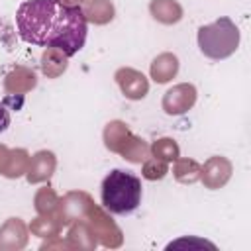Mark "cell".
<instances>
[{
    "label": "cell",
    "mask_w": 251,
    "mask_h": 251,
    "mask_svg": "<svg viewBox=\"0 0 251 251\" xmlns=\"http://www.w3.org/2000/svg\"><path fill=\"white\" fill-rule=\"evenodd\" d=\"M92 204H94V200H92V196L88 192H84V190H71V192H67L61 198L57 218L61 220L63 226H71L76 220H84Z\"/></svg>",
    "instance_id": "6"
},
{
    "label": "cell",
    "mask_w": 251,
    "mask_h": 251,
    "mask_svg": "<svg viewBox=\"0 0 251 251\" xmlns=\"http://www.w3.org/2000/svg\"><path fill=\"white\" fill-rule=\"evenodd\" d=\"M104 145L108 151L122 155L129 163H143L151 157L149 145L131 133V129L122 122V120H112L104 127Z\"/></svg>",
    "instance_id": "4"
},
{
    "label": "cell",
    "mask_w": 251,
    "mask_h": 251,
    "mask_svg": "<svg viewBox=\"0 0 251 251\" xmlns=\"http://www.w3.org/2000/svg\"><path fill=\"white\" fill-rule=\"evenodd\" d=\"M59 202H61V198L57 196V192L49 184L39 188L35 192V198H33V206H35L37 214H43V216H57Z\"/></svg>",
    "instance_id": "20"
},
{
    "label": "cell",
    "mask_w": 251,
    "mask_h": 251,
    "mask_svg": "<svg viewBox=\"0 0 251 251\" xmlns=\"http://www.w3.org/2000/svg\"><path fill=\"white\" fill-rule=\"evenodd\" d=\"M149 12L159 24L165 25H173L182 18V6L176 0H151Z\"/></svg>",
    "instance_id": "16"
},
{
    "label": "cell",
    "mask_w": 251,
    "mask_h": 251,
    "mask_svg": "<svg viewBox=\"0 0 251 251\" xmlns=\"http://www.w3.org/2000/svg\"><path fill=\"white\" fill-rule=\"evenodd\" d=\"M200 163L194 161V159H188V157H178L175 159V165H173V175L178 182L182 184H192L196 180H200Z\"/></svg>",
    "instance_id": "19"
},
{
    "label": "cell",
    "mask_w": 251,
    "mask_h": 251,
    "mask_svg": "<svg viewBox=\"0 0 251 251\" xmlns=\"http://www.w3.org/2000/svg\"><path fill=\"white\" fill-rule=\"evenodd\" d=\"M57 169V157L53 151L41 149L37 151L31 159H29V167L25 173V178L29 184H39V182H47L53 173Z\"/></svg>",
    "instance_id": "11"
},
{
    "label": "cell",
    "mask_w": 251,
    "mask_h": 251,
    "mask_svg": "<svg viewBox=\"0 0 251 251\" xmlns=\"http://www.w3.org/2000/svg\"><path fill=\"white\" fill-rule=\"evenodd\" d=\"M12 118H10V108L6 106V102H0V133L8 129Z\"/></svg>",
    "instance_id": "24"
},
{
    "label": "cell",
    "mask_w": 251,
    "mask_h": 251,
    "mask_svg": "<svg viewBox=\"0 0 251 251\" xmlns=\"http://www.w3.org/2000/svg\"><path fill=\"white\" fill-rule=\"evenodd\" d=\"M29 159L31 157L25 149H10V157H8V163H6V169L2 175L8 178H20L22 175L27 173Z\"/></svg>",
    "instance_id": "21"
},
{
    "label": "cell",
    "mask_w": 251,
    "mask_h": 251,
    "mask_svg": "<svg viewBox=\"0 0 251 251\" xmlns=\"http://www.w3.org/2000/svg\"><path fill=\"white\" fill-rule=\"evenodd\" d=\"M35 84H37V76L27 67H16L4 78V90H6V94H16V96H24L31 88H35Z\"/></svg>",
    "instance_id": "13"
},
{
    "label": "cell",
    "mask_w": 251,
    "mask_h": 251,
    "mask_svg": "<svg viewBox=\"0 0 251 251\" xmlns=\"http://www.w3.org/2000/svg\"><path fill=\"white\" fill-rule=\"evenodd\" d=\"M198 47L208 59H227L239 47V29L227 16H222L214 24L202 25L198 29Z\"/></svg>",
    "instance_id": "3"
},
{
    "label": "cell",
    "mask_w": 251,
    "mask_h": 251,
    "mask_svg": "<svg viewBox=\"0 0 251 251\" xmlns=\"http://www.w3.org/2000/svg\"><path fill=\"white\" fill-rule=\"evenodd\" d=\"M69 67V57L55 47H47L41 55V71L47 78H57L61 76Z\"/></svg>",
    "instance_id": "17"
},
{
    "label": "cell",
    "mask_w": 251,
    "mask_h": 251,
    "mask_svg": "<svg viewBox=\"0 0 251 251\" xmlns=\"http://www.w3.org/2000/svg\"><path fill=\"white\" fill-rule=\"evenodd\" d=\"M63 2H67V4H71V6H80V4H84L86 0H63Z\"/></svg>",
    "instance_id": "26"
},
{
    "label": "cell",
    "mask_w": 251,
    "mask_h": 251,
    "mask_svg": "<svg viewBox=\"0 0 251 251\" xmlns=\"http://www.w3.org/2000/svg\"><path fill=\"white\" fill-rule=\"evenodd\" d=\"M178 73V57L175 53H161L153 59L151 67H149V75L157 84H165L171 78H175Z\"/></svg>",
    "instance_id": "14"
},
{
    "label": "cell",
    "mask_w": 251,
    "mask_h": 251,
    "mask_svg": "<svg viewBox=\"0 0 251 251\" xmlns=\"http://www.w3.org/2000/svg\"><path fill=\"white\" fill-rule=\"evenodd\" d=\"M27 245V226L22 218H8L0 226V251H20Z\"/></svg>",
    "instance_id": "10"
},
{
    "label": "cell",
    "mask_w": 251,
    "mask_h": 251,
    "mask_svg": "<svg viewBox=\"0 0 251 251\" xmlns=\"http://www.w3.org/2000/svg\"><path fill=\"white\" fill-rule=\"evenodd\" d=\"M86 220L96 235V241L108 249H118L124 243V233L118 227V224L110 218V214H106V208H100L98 204H92Z\"/></svg>",
    "instance_id": "5"
},
{
    "label": "cell",
    "mask_w": 251,
    "mask_h": 251,
    "mask_svg": "<svg viewBox=\"0 0 251 251\" xmlns=\"http://www.w3.org/2000/svg\"><path fill=\"white\" fill-rule=\"evenodd\" d=\"M61 227H63V224H61V220L57 216H43V214H39L35 220H31L27 229L33 235L41 237V239H45V237L53 239V237H57L61 233Z\"/></svg>",
    "instance_id": "18"
},
{
    "label": "cell",
    "mask_w": 251,
    "mask_h": 251,
    "mask_svg": "<svg viewBox=\"0 0 251 251\" xmlns=\"http://www.w3.org/2000/svg\"><path fill=\"white\" fill-rule=\"evenodd\" d=\"M167 173H169L167 161H161V159H157V157L143 161V169H141L143 178H147V180H161Z\"/></svg>",
    "instance_id": "23"
},
{
    "label": "cell",
    "mask_w": 251,
    "mask_h": 251,
    "mask_svg": "<svg viewBox=\"0 0 251 251\" xmlns=\"http://www.w3.org/2000/svg\"><path fill=\"white\" fill-rule=\"evenodd\" d=\"M196 86L190 84V82H180V84H175L173 88H169L165 94H163V110L165 114L169 116H180L184 112H188L194 104H196Z\"/></svg>",
    "instance_id": "7"
},
{
    "label": "cell",
    "mask_w": 251,
    "mask_h": 251,
    "mask_svg": "<svg viewBox=\"0 0 251 251\" xmlns=\"http://www.w3.org/2000/svg\"><path fill=\"white\" fill-rule=\"evenodd\" d=\"M16 27L22 41L61 49L73 57L84 47L88 22L80 6L63 0H25L16 12Z\"/></svg>",
    "instance_id": "1"
},
{
    "label": "cell",
    "mask_w": 251,
    "mask_h": 251,
    "mask_svg": "<svg viewBox=\"0 0 251 251\" xmlns=\"http://www.w3.org/2000/svg\"><path fill=\"white\" fill-rule=\"evenodd\" d=\"M102 206L110 214H131L141 202V180L133 173L114 169L102 180Z\"/></svg>",
    "instance_id": "2"
},
{
    "label": "cell",
    "mask_w": 251,
    "mask_h": 251,
    "mask_svg": "<svg viewBox=\"0 0 251 251\" xmlns=\"http://www.w3.org/2000/svg\"><path fill=\"white\" fill-rule=\"evenodd\" d=\"M231 173H233L231 161L222 155H214L200 167V180L206 188L218 190L227 184V180L231 178Z\"/></svg>",
    "instance_id": "8"
},
{
    "label": "cell",
    "mask_w": 251,
    "mask_h": 251,
    "mask_svg": "<svg viewBox=\"0 0 251 251\" xmlns=\"http://www.w3.org/2000/svg\"><path fill=\"white\" fill-rule=\"evenodd\" d=\"M122 94L127 100H141L149 92V80L141 71H135L131 67H122L114 75Z\"/></svg>",
    "instance_id": "9"
},
{
    "label": "cell",
    "mask_w": 251,
    "mask_h": 251,
    "mask_svg": "<svg viewBox=\"0 0 251 251\" xmlns=\"http://www.w3.org/2000/svg\"><path fill=\"white\" fill-rule=\"evenodd\" d=\"M8 157H10V149H8L4 143H0V175H2V173H4V169H6Z\"/></svg>",
    "instance_id": "25"
},
{
    "label": "cell",
    "mask_w": 251,
    "mask_h": 251,
    "mask_svg": "<svg viewBox=\"0 0 251 251\" xmlns=\"http://www.w3.org/2000/svg\"><path fill=\"white\" fill-rule=\"evenodd\" d=\"M67 247L69 249H84V251H90V249H96L98 241H96V235L88 224V220H76L71 224L69 227V233H67Z\"/></svg>",
    "instance_id": "12"
},
{
    "label": "cell",
    "mask_w": 251,
    "mask_h": 251,
    "mask_svg": "<svg viewBox=\"0 0 251 251\" xmlns=\"http://www.w3.org/2000/svg\"><path fill=\"white\" fill-rule=\"evenodd\" d=\"M82 14L86 18V22L94 24V25H106L114 20V4L110 0H86L82 4Z\"/></svg>",
    "instance_id": "15"
},
{
    "label": "cell",
    "mask_w": 251,
    "mask_h": 251,
    "mask_svg": "<svg viewBox=\"0 0 251 251\" xmlns=\"http://www.w3.org/2000/svg\"><path fill=\"white\" fill-rule=\"evenodd\" d=\"M151 149V155L161 159V161H175L180 157V149H178V143L171 137H161L157 141H153V145L149 147Z\"/></svg>",
    "instance_id": "22"
}]
</instances>
